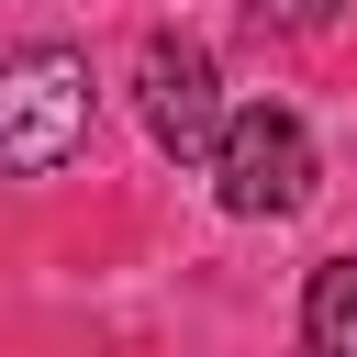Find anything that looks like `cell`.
<instances>
[{
	"instance_id": "cell-1",
	"label": "cell",
	"mask_w": 357,
	"mask_h": 357,
	"mask_svg": "<svg viewBox=\"0 0 357 357\" xmlns=\"http://www.w3.org/2000/svg\"><path fill=\"white\" fill-rule=\"evenodd\" d=\"M100 123V78L78 45H11L0 56V178H56Z\"/></svg>"
},
{
	"instance_id": "cell-2",
	"label": "cell",
	"mask_w": 357,
	"mask_h": 357,
	"mask_svg": "<svg viewBox=\"0 0 357 357\" xmlns=\"http://www.w3.org/2000/svg\"><path fill=\"white\" fill-rule=\"evenodd\" d=\"M201 167H212L223 212H245V223H279V212L312 201V134H301V112H279V100L223 112V134H212Z\"/></svg>"
},
{
	"instance_id": "cell-3",
	"label": "cell",
	"mask_w": 357,
	"mask_h": 357,
	"mask_svg": "<svg viewBox=\"0 0 357 357\" xmlns=\"http://www.w3.org/2000/svg\"><path fill=\"white\" fill-rule=\"evenodd\" d=\"M134 100H145V134L167 156H212L223 134V78L190 33H145V67H134Z\"/></svg>"
},
{
	"instance_id": "cell-4",
	"label": "cell",
	"mask_w": 357,
	"mask_h": 357,
	"mask_svg": "<svg viewBox=\"0 0 357 357\" xmlns=\"http://www.w3.org/2000/svg\"><path fill=\"white\" fill-rule=\"evenodd\" d=\"M301 335L324 357H357V257H324L312 290H301Z\"/></svg>"
},
{
	"instance_id": "cell-5",
	"label": "cell",
	"mask_w": 357,
	"mask_h": 357,
	"mask_svg": "<svg viewBox=\"0 0 357 357\" xmlns=\"http://www.w3.org/2000/svg\"><path fill=\"white\" fill-rule=\"evenodd\" d=\"M346 0H257V22H290V33H324Z\"/></svg>"
}]
</instances>
